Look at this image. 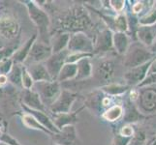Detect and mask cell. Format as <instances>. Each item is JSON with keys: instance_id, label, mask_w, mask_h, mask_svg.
<instances>
[{"instance_id": "cell-1", "label": "cell", "mask_w": 156, "mask_h": 145, "mask_svg": "<svg viewBox=\"0 0 156 145\" xmlns=\"http://www.w3.org/2000/svg\"><path fill=\"white\" fill-rule=\"evenodd\" d=\"M93 21L89 13L83 6H74L58 16L55 24L57 33L74 34L93 28Z\"/></svg>"}, {"instance_id": "cell-2", "label": "cell", "mask_w": 156, "mask_h": 145, "mask_svg": "<svg viewBox=\"0 0 156 145\" xmlns=\"http://www.w3.org/2000/svg\"><path fill=\"white\" fill-rule=\"evenodd\" d=\"M29 18L31 19L36 27L39 31V41L50 44V28H51V19L45 10H43L39 4L33 0L23 1Z\"/></svg>"}, {"instance_id": "cell-3", "label": "cell", "mask_w": 156, "mask_h": 145, "mask_svg": "<svg viewBox=\"0 0 156 145\" xmlns=\"http://www.w3.org/2000/svg\"><path fill=\"white\" fill-rule=\"evenodd\" d=\"M124 55L125 58L123 64H124V67L129 70L151 61L154 53L151 50H147L144 46L134 44L129 47L127 52Z\"/></svg>"}, {"instance_id": "cell-4", "label": "cell", "mask_w": 156, "mask_h": 145, "mask_svg": "<svg viewBox=\"0 0 156 145\" xmlns=\"http://www.w3.org/2000/svg\"><path fill=\"white\" fill-rule=\"evenodd\" d=\"M32 89L38 93L42 100V103L45 106H50L61 93L60 83L56 80L35 82Z\"/></svg>"}, {"instance_id": "cell-5", "label": "cell", "mask_w": 156, "mask_h": 145, "mask_svg": "<svg viewBox=\"0 0 156 145\" xmlns=\"http://www.w3.org/2000/svg\"><path fill=\"white\" fill-rule=\"evenodd\" d=\"M67 50L69 52H82L93 54L94 43L85 33L78 32V33L71 34L70 36Z\"/></svg>"}, {"instance_id": "cell-6", "label": "cell", "mask_w": 156, "mask_h": 145, "mask_svg": "<svg viewBox=\"0 0 156 145\" xmlns=\"http://www.w3.org/2000/svg\"><path fill=\"white\" fill-rule=\"evenodd\" d=\"M78 98V94L69 90H61V93L57 99L49 106L51 114L67 113L71 111V107Z\"/></svg>"}, {"instance_id": "cell-7", "label": "cell", "mask_w": 156, "mask_h": 145, "mask_svg": "<svg viewBox=\"0 0 156 145\" xmlns=\"http://www.w3.org/2000/svg\"><path fill=\"white\" fill-rule=\"evenodd\" d=\"M52 54L51 47L47 43L37 41L33 44L31 50L26 59L25 64H34V63H44L47 59H49Z\"/></svg>"}, {"instance_id": "cell-8", "label": "cell", "mask_w": 156, "mask_h": 145, "mask_svg": "<svg viewBox=\"0 0 156 145\" xmlns=\"http://www.w3.org/2000/svg\"><path fill=\"white\" fill-rule=\"evenodd\" d=\"M69 54V51L67 50H63L58 53H52L51 57L44 62L45 66L47 68V71L49 72L50 76L52 80H56L59 72L61 71L62 67L65 65L66 58Z\"/></svg>"}, {"instance_id": "cell-9", "label": "cell", "mask_w": 156, "mask_h": 145, "mask_svg": "<svg viewBox=\"0 0 156 145\" xmlns=\"http://www.w3.org/2000/svg\"><path fill=\"white\" fill-rule=\"evenodd\" d=\"M138 105L140 109L146 113L156 111V88L147 87L139 92Z\"/></svg>"}, {"instance_id": "cell-10", "label": "cell", "mask_w": 156, "mask_h": 145, "mask_svg": "<svg viewBox=\"0 0 156 145\" xmlns=\"http://www.w3.org/2000/svg\"><path fill=\"white\" fill-rule=\"evenodd\" d=\"M52 137L55 143L58 145H80V141L74 125L64 127L58 133H55Z\"/></svg>"}, {"instance_id": "cell-11", "label": "cell", "mask_w": 156, "mask_h": 145, "mask_svg": "<svg viewBox=\"0 0 156 145\" xmlns=\"http://www.w3.org/2000/svg\"><path fill=\"white\" fill-rule=\"evenodd\" d=\"M151 62H152V60L146 63V64H144V65L128 70V71L124 74V76H123L126 83L128 84V86L139 85L140 83L144 81V79L147 76V72H148V69L150 67Z\"/></svg>"}, {"instance_id": "cell-12", "label": "cell", "mask_w": 156, "mask_h": 145, "mask_svg": "<svg viewBox=\"0 0 156 145\" xmlns=\"http://www.w3.org/2000/svg\"><path fill=\"white\" fill-rule=\"evenodd\" d=\"M20 32V24L18 20L11 16L0 17V36L5 39H14Z\"/></svg>"}, {"instance_id": "cell-13", "label": "cell", "mask_w": 156, "mask_h": 145, "mask_svg": "<svg viewBox=\"0 0 156 145\" xmlns=\"http://www.w3.org/2000/svg\"><path fill=\"white\" fill-rule=\"evenodd\" d=\"M115 65L114 61L111 59H104L100 61L97 66H96L94 76L99 81L102 82H108L111 81L112 78L115 76Z\"/></svg>"}, {"instance_id": "cell-14", "label": "cell", "mask_w": 156, "mask_h": 145, "mask_svg": "<svg viewBox=\"0 0 156 145\" xmlns=\"http://www.w3.org/2000/svg\"><path fill=\"white\" fill-rule=\"evenodd\" d=\"M21 100H23V105L27 107V109L46 112V106L42 103V100L38 93L35 92L33 89H23V95H21Z\"/></svg>"}, {"instance_id": "cell-15", "label": "cell", "mask_w": 156, "mask_h": 145, "mask_svg": "<svg viewBox=\"0 0 156 145\" xmlns=\"http://www.w3.org/2000/svg\"><path fill=\"white\" fill-rule=\"evenodd\" d=\"M26 70L28 71L29 74L35 82L40 81H51V78L49 72L47 71V68L44 63H34L28 64L25 66Z\"/></svg>"}, {"instance_id": "cell-16", "label": "cell", "mask_w": 156, "mask_h": 145, "mask_svg": "<svg viewBox=\"0 0 156 145\" xmlns=\"http://www.w3.org/2000/svg\"><path fill=\"white\" fill-rule=\"evenodd\" d=\"M37 38H38V35H37V33H35L25 42V44L23 46H21L20 48H17V50L15 51V53L12 55V57H11L14 64H20H20L25 63L26 59L28 57L29 52L31 50V47L36 42Z\"/></svg>"}, {"instance_id": "cell-17", "label": "cell", "mask_w": 156, "mask_h": 145, "mask_svg": "<svg viewBox=\"0 0 156 145\" xmlns=\"http://www.w3.org/2000/svg\"><path fill=\"white\" fill-rule=\"evenodd\" d=\"M112 48V30L105 29L101 31L97 36L94 44V52L101 53L109 51ZM93 52V53H94Z\"/></svg>"}, {"instance_id": "cell-18", "label": "cell", "mask_w": 156, "mask_h": 145, "mask_svg": "<svg viewBox=\"0 0 156 145\" xmlns=\"http://www.w3.org/2000/svg\"><path fill=\"white\" fill-rule=\"evenodd\" d=\"M82 109H83V107L77 111H74V112L70 111V112H67V113L52 114V117H51V118L55 126L59 131H61L64 127L74 125L75 123L78 121V114Z\"/></svg>"}, {"instance_id": "cell-19", "label": "cell", "mask_w": 156, "mask_h": 145, "mask_svg": "<svg viewBox=\"0 0 156 145\" xmlns=\"http://www.w3.org/2000/svg\"><path fill=\"white\" fill-rule=\"evenodd\" d=\"M23 107L25 110L24 112H26V113H29L30 115L33 116L42 126H44L46 129H48V130H49L50 132H51L52 133H58L59 132H60L55 126V124H53L51 118L49 115H48L45 111H39V110L30 109H27V107H25L23 105Z\"/></svg>"}, {"instance_id": "cell-20", "label": "cell", "mask_w": 156, "mask_h": 145, "mask_svg": "<svg viewBox=\"0 0 156 145\" xmlns=\"http://www.w3.org/2000/svg\"><path fill=\"white\" fill-rule=\"evenodd\" d=\"M137 36L143 46L152 47L156 41V24L152 26H139Z\"/></svg>"}, {"instance_id": "cell-21", "label": "cell", "mask_w": 156, "mask_h": 145, "mask_svg": "<svg viewBox=\"0 0 156 145\" xmlns=\"http://www.w3.org/2000/svg\"><path fill=\"white\" fill-rule=\"evenodd\" d=\"M129 47H130V39L126 33L115 32L112 34V47L118 54H125Z\"/></svg>"}, {"instance_id": "cell-22", "label": "cell", "mask_w": 156, "mask_h": 145, "mask_svg": "<svg viewBox=\"0 0 156 145\" xmlns=\"http://www.w3.org/2000/svg\"><path fill=\"white\" fill-rule=\"evenodd\" d=\"M71 34L69 33H56L50 40L52 53H58L67 50V46Z\"/></svg>"}, {"instance_id": "cell-23", "label": "cell", "mask_w": 156, "mask_h": 145, "mask_svg": "<svg viewBox=\"0 0 156 145\" xmlns=\"http://www.w3.org/2000/svg\"><path fill=\"white\" fill-rule=\"evenodd\" d=\"M77 76L75 78L76 81H82L83 79H87L92 76L93 66L91 64L90 58H83L77 63Z\"/></svg>"}, {"instance_id": "cell-24", "label": "cell", "mask_w": 156, "mask_h": 145, "mask_svg": "<svg viewBox=\"0 0 156 145\" xmlns=\"http://www.w3.org/2000/svg\"><path fill=\"white\" fill-rule=\"evenodd\" d=\"M77 70H78L77 64L65 63V65L62 67L61 71L58 74L56 81L61 83L71 79H75V78L77 76Z\"/></svg>"}, {"instance_id": "cell-25", "label": "cell", "mask_w": 156, "mask_h": 145, "mask_svg": "<svg viewBox=\"0 0 156 145\" xmlns=\"http://www.w3.org/2000/svg\"><path fill=\"white\" fill-rule=\"evenodd\" d=\"M21 122H23V124L28 129H32V130H37V131H41L45 133H48V135L50 136H53L55 133H52L51 132H50L48 129H46L44 126H42L40 123L37 121L35 118L30 115L29 113H26L24 112L23 115L21 116Z\"/></svg>"}, {"instance_id": "cell-26", "label": "cell", "mask_w": 156, "mask_h": 145, "mask_svg": "<svg viewBox=\"0 0 156 145\" xmlns=\"http://www.w3.org/2000/svg\"><path fill=\"white\" fill-rule=\"evenodd\" d=\"M21 72H23V66L20 64H14L11 71L7 74L8 81L15 85L16 87L23 88L21 85Z\"/></svg>"}, {"instance_id": "cell-27", "label": "cell", "mask_w": 156, "mask_h": 145, "mask_svg": "<svg viewBox=\"0 0 156 145\" xmlns=\"http://www.w3.org/2000/svg\"><path fill=\"white\" fill-rule=\"evenodd\" d=\"M123 114V107L119 105H115L109 107L103 112V118L109 122H115L119 120Z\"/></svg>"}, {"instance_id": "cell-28", "label": "cell", "mask_w": 156, "mask_h": 145, "mask_svg": "<svg viewBox=\"0 0 156 145\" xmlns=\"http://www.w3.org/2000/svg\"><path fill=\"white\" fill-rule=\"evenodd\" d=\"M128 85H122V84H115V83H111V84H107L104 85L103 87H101V91L103 93L107 95H111V96H119L124 94L127 92V90L129 89Z\"/></svg>"}, {"instance_id": "cell-29", "label": "cell", "mask_w": 156, "mask_h": 145, "mask_svg": "<svg viewBox=\"0 0 156 145\" xmlns=\"http://www.w3.org/2000/svg\"><path fill=\"white\" fill-rule=\"evenodd\" d=\"M144 116L140 113V110H138L135 106L133 105V103L130 102L128 107L126 109L125 111V116H124V121L126 123H134L139 121L141 118H143Z\"/></svg>"}, {"instance_id": "cell-30", "label": "cell", "mask_w": 156, "mask_h": 145, "mask_svg": "<svg viewBox=\"0 0 156 145\" xmlns=\"http://www.w3.org/2000/svg\"><path fill=\"white\" fill-rule=\"evenodd\" d=\"M139 24L141 26H152L156 24V7L148 11V13L144 15L139 19Z\"/></svg>"}, {"instance_id": "cell-31", "label": "cell", "mask_w": 156, "mask_h": 145, "mask_svg": "<svg viewBox=\"0 0 156 145\" xmlns=\"http://www.w3.org/2000/svg\"><path fill=\"white\" fill-rule=\"evenodd\" d=\"M129 145H147V133L144 130H134V136Z\"/></svg>"}, {"instance_id": "cell-32", "label": "cell", "mask_w": 156, "mask_h": 145, "mask_svg": "<svg viewBox=\"0 0 156 145\" xmlns=\"http://www.w3.org/2000/svg\"><path fill=\"white\" fill-rule=\"evenodd\" d=\"M21 85H23V89L25 90L32 89L34 85L33 79H32L28 71L26 70L25 66H23V72H21Z\"/></svg>"}, {"instance_id": "cell-33", "label": "cell", "mask_w": 156, "mask_h": 145, "mask_svg": "<svg viewBox=\"0 0 156 145\" xmlns=\"http://www.w3.org/2000/svg\"><path fill=\"white\" fill-rule=\"evenodd\" d=\"M132 137H126L121 136L119 133H117L115 135L114 138H112V145H129L131 142Z\"/></svg>"}, {"instance_id": "cell-34", "label": "cell", "mask_w": 156, "mask_h": 145, "mask_svg": "<svg viewBox=\"0 0 156 145\" xmlns=\"http://www.w3.org/2000/svg\"><path fill=\"white\" fill-rule=\"evenodd\" d=\"M16 50H17V47H9L0 50V62L10 59Z\"/></svg>"}, {"instance_id": "cell-35", "label": "cell", "mask_w": 156, "mask_h": 145, "mask_svg": "<svg viewBox=\"0 0 156 145\" xmlns=\"http://www.w3.org/2000/svg\"><path fill=\"white\" fill-rule=\"evenodd\" d=\"M13 65H14V63L11 58L7 59V60L1 61L0 62V74H5V76H7L9 72L11 71V69H12Z\"/></svg>"}, {"instance_id": "cell-36", "label": "cell", "mask_w": 156, "mask_h": 145, "mask_svg": "<svg viewBox=\"0 0 156 145\" xmlns=\"http://www.w3.org/2000/svg\"><path fill=\"white\" fill-rule=\"evenodd\" d=\"M110 6L112 8L115 12L120 13L124 9L125 1H123V0H112V1H110Z\"/></svg>"}, {"instance_id": "cell-37", "label": "cell", "mask_w": 156, "mask_h": 145, "mask_svg": "<svg viewBox=\"0 0 156 145\" xmlns=\"http://www.w3.org/2000/svg\"><path fill=\"white\" fill-rule=\"evenodd\" d=\"M0 141L6 142L9 144H12V145H20L15 138H13L11 136L7 135L6 133H3L2 131H0Z\"/></svg>"}, {"instance_id": "cell-38", "label": "cell", "mask_w": 156, "mask_h": 145, "mask_svg": "<svg viewBox=\"0 0 156 145\" xmlns=\"http://www.w3.org/2000/svg\"><path fill=\"white\" fill-rule=\"evenodd\" d=\"M119 133L123 136H126V137H133L134 136V128L131 125H125L123 126L120 131Z\"/></svg>"}, {"instance_id": "cell-39", "label": "cell", "mask_w": 156, "mask_h": 145, "mask_svg": "<svg viewBox=\"0 0 156 145\" xmlns=\"http://www.w3.org/2000/svg\"><path fill=\"white\" fill-rule=\"evenodd\" d=\"M154 83H156V74L147 76V78L144 79V81L139 84V86H150Z\"/></svg>"}, {"instance_id": "cell-40", "label": "cell", "mask_w": 156, "mask_h": 145, "mask_svg": "<svg viewBox=\"0 0 156 145\" xmlns=\"http://www.w3.org/2000/svg\"><path fill=\"white\" fill-rule=\"evenodd\" d=\"M143 10H144V2L143 1H141V2H136V4H134L133 7H132V11H133L134 14L141 13Z\"/></svg>"}, {"instance_id": "cell-41", "label": "cell", "mask_w": 156, "mask_h": 145, "mask_svg": "<svg viewBox=\"0 0 156 145\" xmlns=\"http://www.w3.org/2000/svg\"><path fill=\"white\" fill-rule=\"evenodd\" d=\"M156 74V59L152 60L151 64H150V67L147 72V76H149V74Z\"/></svg>"}, {"instance_id": "cell-42", "label": "cell", "mask_w": 156, "mask_h": 145, "mask_svg": "<svg viewBox=\"0 0 156 145\" xmlns=\"http://www.w3.org/2000/svg\"><path fill=\"white\" fill-rule=\"evenodd\" d=\"M139 97V91L137 90H132V92L130 93V102H136L138 100Z\"/></svg>"}, {"instance_id": "cell-43", "label": "cell", "mask_w": 156, "mask_h": 145, "mask_svg": "<svg viewBox=\"0 0 156 145\" xmlns=\"http://www.w3.org/2000/svg\"><path fill=\"white\" fill-rule=\"evenodd\" d=\"M8 83V78L5 74H0V87L4 86Z\"/></svg>"}, {"instance_id": "cell-44", "label": "cell", "mask_w": 156, "mask_h": 145, "mask_svg": "<svg viewBox=\"0 0 156 145\" xmlns=\"http://www.w3.org/2000/svg\"><path fill=\"white\" fill-rule=\"evenodd\" d=\"M153 53H154V51H156V41H155V43L153 44V46H152V50H151Z\"/></svg>"}, {"instance_id": "cell-45", "label": "cell", "mask_w": 156, "mask_h": 145, "mask_svg": "<svg viewBox=\"0 0 156 145\" xmlns=\"http://www.w3.org/2000/svg\"><path fill=\"white\" fill-rule=\"evenodd\" d=\"M0 145H12V144H9V143H6V142L0 141Z\"/></svg>"}, {"instance_id": "cell-46", "label": "cell", "mask_w": 156, "mask_h": 145, "mask_svg": "<svg viewBox=\"0 0 156 145\" xmlns=\"http://www.w3.org/2000/svg\"><path fill=\"white\" fill-rule=\"evenodd\" d=\"M151 145H156V138H155V140L153 141V143H152Z\"/></svg>"}, {"instance_id": "cell-47", "label": "cell", "mask_w": 156, "mask_h": 145, "mask_svg": "<svg viewBox=\"0 0 156 145\" xmlns=\"http://www.w3.org/2000/svg\"><path fill=\"white\" fill-rule=\"evenodd\" d=\"M1 93H2V91H1V87H0V97H1Z\"/></svg>"}, {"instance_id": "cell-48", "label": "cell", "mask_w": 156, "mask_h": 145, "mask_svg": "<svg viewBox=\"0 0 156 145\" xmlns=\"http://www.w3.org/2000/svg\"><path fill=\"white\" fill-rule=\"evenodd\" d=\"M52 145H58V144H55V143H53Z\"/></svg>"}, {"instance_id": "cell-49", "label": "cell", "mask_w": 156, "mask_h": 145, "mask_svg": "<svg viewBox=\"0 0 156 145\" xmlns=\"http://www.w3.org/2000/svg\"><path fill=\"white\" fill-rule=\"evenodd\" d=\"M155 3H156V2H155ZM154 7H156V4H155V5H154Z\"/></svg>"}]
</instances>
